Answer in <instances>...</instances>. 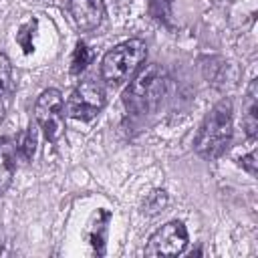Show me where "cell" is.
<instances>
[{"label": "cell", "mask_w": 258, "mask_h": 258, "mask_svg": "<svg viewBox=\"0 0 258 258\" xmlns=\"http://www.w3.org/2000/svg\"><path fill=\"white\" fill-rule=\"evenodd\" d=\"M169 93V75L159 64H145L123 93V103L131 113L145 115L161 107Z\"/></svg>", "instance_id": "1"}, {"label": "cell", "mask_w": 258, "mask_h": 258, "mask_svg": "<svg viewBox=\"0 0 258 258\" xmlns=\"http://www.w3.org/2000/svg\"><path fill=\"white\" fill-rule=\"evenodd\" d=\"M232 141V101L224 99L216 103L204 117L194 147L204 159H218L224 155Z\"/></svg>", "instance_id": "2"}, {"label": "cell", "mask_w": 258, "mask_h": 258, "mask_svg": "<svg viewBox=\"0 0 258 258\" xmlns=\"http://www.w3.org/2000/svg\"><path fill=\"white\" fill-rule=\"evenodd\" d=\"M147 56V46L139 38L125 40L111 48L101 60V77L107 85L119 87L129 81L141 67Z\"/></svg>", "instance_id": "3"}, {"label": "cell", "mask_w": 258, "mask_h": 258, "mask_svg": "<svg viewBox=\"0 0 258 258\" xmlns=\"http://www.w3.org/2000/svg\"><path fill=\"white\" fill-rule=\"evenodd\" d=\"M36 123L48 141H58L64 131V101L60 91L46 89L40 93L34 105Z\"/></svg>", "instance_id": "4"}, {"label": "cell", "mask_w": 258, "mask_h": 258, "mask_svg": "<svg viewBox=\"0 0 258 258\" xmlns=\"http://www.w3.org/2000/svg\"><path fill=\"white\" fill-rule=\"evenodd\" d=\"M103 107H105V89L101 87V83L93 79L81 81L67 101L69 117L81 119V121H89L97 117Z\"/></svg>", "instance_id": "5"}, {"label": "cell", "mask_w": 258, "mask_h": 258, "mask_svg": "<svg viewBox=\"0 0 258 258\" xmlns=\"http://www.w3.org/2000/svg\"><path fill=\"white\" fill-rule=\"evenodd\" d=\"M185 246H187V230L181 222L173 220L163 224L157 232L151 234L145 246V256H177L185 250Z\"/></svg>", "instance_id": "6"}, {"label": "cell", "mask_w": 258, "mask_h": 258, "mask_svg": "<svg viewBox=\"0 0 258 258\" xmlns=\"http://www.w3.org/2000/svg\"><path fill=\"white\" fill-rule=\"evenodd\" d=\"M69 12L75 20V24L89 32L101 26L105 18V2L103 0H71L69 2Z\"/></svg>", "instance_id": "7"}, {"label": "cell", "mask_w": 258, "mask_h": 258, "mask_svg": "<svg viewBox=\"0 0 258 258\" xmlns=\"http://www.w3.org/2000/svg\"><path fill=\"white\" fill-rule=\"evenodd\" d=\"M16 145L10 137H0V196L8 191L16 171Z\"/></svg>", "instance_id": "8"}, {"label": "cell", "mask_w": 258, "mask_h": 258, "mask_svg": "<svg viewBox=\"0 0 258 258\" xmlns=\"http://www.w3.org/2000/svg\"><path fill=\"white\" fill-rule=\"evenodd\" d=\"M107 222H109V214L107 212H97L95 222L89 226V242L91 246L97 250V254L105 252V238H107Z\"/></svg>", "instance_id": "9"}, {"label": "cell", "mask_w": 258, "mask_h": 258, "mask_svg": "<svg viewBox=\"0 0 258 258\" xmlns=\"http://www.w3.org/2000/svg\"><path fill=\"white\" fill-rule=\"evenodd\" d=\"M16 145V153L18 157H22L24 161H30L34 151H36V127L34 125H28L26 131L14 141Z\"/></svg>", "instance_id": "10"}, {"label": "cell", "mask_w": 258, "mask_h": 258, "mask_svg": "<svg viewBox=\"0 0 258 258\" xmlns=\"http://www.w3.org/2000/svg\"><path fill=\"white\" fill-rule=\"evenodd\" d=\"M93 60V52L85 42H79L73 50V58H71V73L79 75L81 71H85L89 67V62Z\"/></svg>", "instance_id": "11"}, {"label": "cell", "mask_w": 258, "mask_h": 258, "mask_svg": "<svg viewBox=\"0 0 258 258\" xmlns=\"http://www.w3.org/2000/svg\"><path fill=\"white\" fill-rule=\"evenodd\" d=\"M256 111H258V103H256V95H254V85L248 93V107H246V115H244V125H246V131L248 135H254L256 133Z\"/></svg>", "instance_id": "12"}, {"label": "cell", "mask_w": 258, "mask_h": 258, "mask_svg": "<svg viewBox=\"0 0 258 258\" xmlns=\"http://www.w3.org/2000/svg\"><path fill=\"white\" fill-rule=\"evenodd\" d=\"M34 30H36V20H28L26 24L20 26V30L16 34V40H18V44L22 46V50L26 54L34 50V42H32V32Z\"/></svg>", "instance_id": "13"}, {"label": "cell", "mask_w": 258, "mask_h": 258, "mask_svg": "<svg viewBox=\"0 0 258 258\" xmlns=\"http://www.w3.org/2000/svg\"><path fill=\"white\" fill-rule=\"evenodd\" d=\"M10 81H12V67H10V60L4 52H0V95L8 91L10 87Z\"/></svg>", "instance_id": "14"}, {"label": "cell", "mask_w": 258, "mask_h": 258, "mask_svg": "<svg viewBox=\"0 0 258 258\" xmlns=\"http://www.w3.org/2000/svg\"><path fill=\"white\" fill-rule=\"evenodd\" d=\"M242 165H244V167H246V169H248V171L254 175V173H256V161H254V153H250L248 157H244V159H242Z\"/></svg>", "instance_id": "15"}]
</instances>
